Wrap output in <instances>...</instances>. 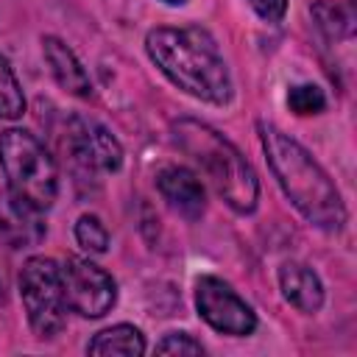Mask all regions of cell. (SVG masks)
<instances>
[{"instance_id":"6da1fadb","label":"cell","mask_w":357,"mask_h":357,"mask_svg":"<svg viewBox=\"0 0 357 357\" xmlns=\"http://www.w3.org/2000/svg\"><path fill=\"white\" fill-rule=\"evenodd\" d=\"M151 61L187 95L206 103H226L231 98V75L215 39L195 28H153L145 39Z\"/></svg>"},{"instance_id":"277c9868","label":"cell","mask_w":357,"mask_h":357,"mask_svg":"<svg viewBox=\"0 0 357 357\" xmlns=\"http://www.w3.org/2000/svg\"><path fill=\"white\" fill-rule=\"evenodd\" d=\"M0 165L8 178L11 195L31 204L33 209L53 206L59 195V173L56 162L45 151V145L20 128H8L0 134Z\"/></svg>"},{"instance_id":"30bf717a","label":"cell","mask_w":357,"mask_h":357,"mask_svg":"<svg viewBox=\"0 0 357 357\" xmlns=\"http://www.w3.org/2000/svg\"><path fill=\"white\" fill-rule=\"evenodd\" d=\"M42 53L45 61L50 64L53 78L59 81V86L75 98H89L92 95V81L84 70V64L75 59V53L56 36H45L42 39Z\"/></svg>"},{"instance_id":"4fadbf2b","label":"cell","mask_w":357,"mask_h":357,"mask_svg":"<svg viewBox=\"0 0 357 357\" xmlns=\"http://www.w3.org/2000/svg\"><path fill=\"white\" fill-rule=\"evenodd\" d=\"M25 112V98H22V86L8 64L6 56H0V117L14 120Z\"/></svg>"},{"instance_id":"2e32d148","label":"cell","mask_w":357,"mask_h":357,"mask_svg":"<svg viewBox=\"0 0 357 357\" xmlns=\"http://www.w3.org/2000/svg\"><path fill=\"white\" fill-rule=\"evenodd\" d=\"M312 17L318 20V25L326 31V36H343V33H349V17H346V11L340 8V6H335V3H326V0H321V3H315L312 6Z\"/></svg>"},{"instance_id":"9a60e30c","label":"cell","mask_w":357,"mask_h":357,"mask_svg":"<svg viewBox=\"0 0 357 357\" xmlns=\"http://www.w3.org/2000/svg\"><path fill=\"white\" fill-rule=\"evenodd\" d=\"M287 106H290L296 114H318V112H324L326 98H324V92H321L318 86H312V84H298V86H293V89L287 92Z\"/></svg>"},{"instance_id":"5b68a950","label":"cell","mask_w":357,"mask_h":357,"mask_svg":"<svg viewBox=\"0 0 357 357\" xmlns=\"http://www.w3.org/2000/svg\"><path fill=\"white\" fill-rule=\"evenodd\" d=\"M20 298L36 337H53L64 329L67 301L61 287V265L50 257H31L20 271Z\"/></svg>"},{"instance_id":"8992f818","label":"cell","mask_w":357,"mask_h":357,"mask_svg":"<svg viewBox=\"0 0 357 357\" xmlns=\"http://www.w3.org/2000/svg\"><path fill=\"white\" fill-rule=\"evenodd\" d=\"M61 287H64L67 310L84 318L106 315L117 298L114 279L103 268L81 257H67V262L61 265Z\"/></svg>"},{"instance_id":"7c38bea8","label":"cell","mask_w":357,"mask_h":357,"mask_svg":"<svg viewBox=\"0 0 357 357\" xmlns=\"http://www.w3.org/2000/svg\"><path fill=\"white\" fill-rule=\"evenodd\" d=\"M89 354L95 357H109V354H123V357H139L145 351V337L137 326H128V324H117V326H109L103 332H98L89 346H86Z\"/></svg>"},{"instance_id":"52a82bcc","label":"cell","mask_w":357,"mask_h":357,"mask_svg":"<svg viewBox=\"0 0 357 357\" xmlns=\"http://www.w3.org/2000/svg\"><path fill=\"white\" fill-rule=\"evenodd\" d=\"M195 307L201 318L223 335H251L257 329L254 310L218 276H201L195 284Z\"/></svg>"},{"instance_id":"3957f363","label":"cell","mask_w":357,"mask_h":357,"mask_svg":"<svg viewBox=\"0 0 357 357\" xmlns=\"http://www.w3.org/2000/svg\"><path fill=\"white\" fill-rule=\"evenodd\" d=\"M173 137L234 212H254L259 198L257 173L226 137L198 120L173 123Z\"/></svg>"},{"instance_id":"ac0fdd59","label":"cell","mask_w":357,"mask_h":357,"mask_svg":"<svg viewBox=\"0 0 357 357\" xmlns=\"http://www.w3.org/2000/svg\"><path fill=\"white\" fill-rule=\"evenodd\" d=\"M248 3L268 22H279L284 17V11H287V0H248Z\"/></svg>"},{"instance_id":"e0dca14e","label":"cell","mask_w":357,"mask_h":357,"mask_svg":"<svg viewBox=\"0 0 357 357\" xmlns=\"http://www.w3.org/2000/svg\"><path fill=\"white\" fill-rule=\"evenodd\" d=\"M159 354H204V346L192 340L187 332H170L156 343Z\"/></svg>"},{"instance_id":"9c48e42d","label":"cell","mask_w":357,"mask_h":357,"mask_svg":"<svg viewBox=\"0 0 357 357\" xmlns=\"http://www.w3.org/2000/svg\"><path fill=\"white\" fill-rule=\"evenodd\" d=\"M156 187L162 192V198L170 204V209H176L178 215H184L187 220L201 218L204 204H206V192L201 178L181 165H167L156 173Z\"/></svg>"},{"instance_id":"8fae6325","label":"cell","mask_w":357,"mask_h":357,"mask_svg":"<svg viewBox=\"0 0 357 357\" xmlns=\"http://www.w3.org/2000/svg\"><path fill=\"white\" fill-rule=\"evenodd\" d=\"M279 287L284 298L301 312H318L324 304V284L310 265L284 262L279 268Z\"/></svg>"},{"instance_id":"7a4b0ae2","label":"cell","mask_w":357,"mask_h":357,"mask_svg":"<svg viewBox=\"0 0 357 357\" xmlns=\"http://www.w3.org/2000/svg\"><path fill=\"white\" fill-rule=\"evenodd\" d=\"M257 128L268 165L293 206L318 229H340L346 223V206L324 167L282 128L271 123H259Z\"/></svg>"},{"instance_id":"5bb4252c","label":"cell","mask_w":357,"mask_h":357,"mask_svg":"<svg viewBox=\"0 0 357 357\" xmlns=\"http://www.w3.org/2000/svg\"><path fill=\"white\" fill-rule=\"evenodd\" d=\"M75 240L81 248H86L89 254H103L109 248V231L100 223L98 215H81L75 223Z\"/></svg>"},{"instance_id":"d6986e66","label":"cell","mask_w":357,"mask_h":357,"mask_svg":"<svg viewBox=\"0 0 357 357\" xmlns=\"http://www.w3.org/2000/svg\"><path fill=\"white\" fill-rule=\"evenodd\" d=\"M165 3H167V6H181L184 0H165Z\"/></svg>"},{"instance_id":"ba28073f","label":"cell","mask_w":357,"mask_h":357,"mask_svg":"<svg viewBox=\"0 0 357 357\" xmlns=\"http://www.w3.org/2000/svg\"><path fill=\"white\" fill-rule=\"evenodd\" d=\"M67 139H70L75 159H81L92 170L109 173L123 165V148H120L117 137L92 117H73Z\"/></svg>"}]
</instances>
